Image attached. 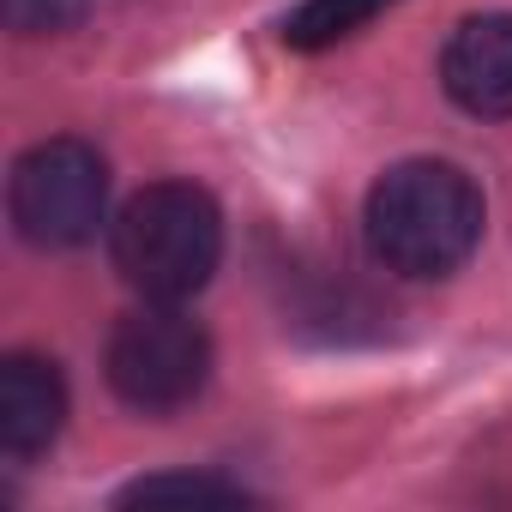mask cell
I'll return each instance as SVG.
<instances>
[{
  "instance_id": "52a82bcc",
  "label": "cell",
  "mask_w": 512,
  "mask_h": 512,
  "mask_svg": "<svg viewBox=\"0 0 512 512\" xmlns=\"http://www.w3.org/2000/svg\"><path fill=\"white\" fill-rule=\"evenodd\" d=\"M392 7V0H302V7L284 19V43L314 55V49H332L356 31H368L380 13Z\"/></svg>"
},
{
  "instance_id": "277c9868",
  "label": "cell",
  "mask_w": 512,
  "mask_h": 512,
  "mask_svg": "<svg viewBox=\"0 0 512 512\" xmlns=\"http://www.w3.org/2000/svg\"><path fill=\"white\" fill-rule=\"evenodd\" d=\"M109 386L133 410H181L211 380V338L175 302H151L109 332Z\"/></svg>"
},
{
  "instance_id": "5b68a950",
  "label": "cell",
  "mask_w": 512,
  "mask_h": 512,
  "mask_svg": "<svg viewBox=\"0 0 512 512\" xmlns=\"http://www.w3.org/2000/svg\"><path fill=\"white\" fill-rule=\"evenodd\" d=\"M440 85L464 115L506 121L512 115V13L464 19L440 55Z\"/></svg>"
},
{
  "instance_id": "ba28073f",
  "label": "cell",
  "mask_w": 512,
  "mask_h": 512,
  "mask_svg": "<svg viewBox=\"0 0 512 512\" xmlns=\"http://www.w3.org/2000/svg\"><path fill=\"white\" fill-rule=\"evenodd\" d=\"M121 506H163V500H217V506H247L253 494L229 476H205V470H175V476H139L115 494Z\"/></svg>"
},
{
  "instance_id": "8992f818",
  "label": "cell",
  "mask_w": 512,
  "mask_h": 512,
  "mask_svg": "<svg viewBox=\"0 0 512 512\" xmlns=\"http://www.w3.org/2000/svg\"><path fill=\"white\" fill-rule=\"evenodd\" d=\"M67 422V380L49 356L13 350L0 362V446L13 458H37L55 446Z\"/></svg>"
},
{
  "instance_id": "9c48e42d",
  "label": "cell",
  "mask_w": 512,
  "mask_h": 512,
  "mask_svg": "<svg viewBox=\"0 0 512 512\" xmlns=\"http://www.w3.org/2000/svg\"><path fill=\"white\" fill-rule=\"evenodd\" d=\"M85 7L91 0H0V13H7V25L19 37H55L67 25H79Z\"/></svg>"
},
{
  "instance_id": "6da1fadb",
  "label": "cell",
  "mask_w": 512,
  "mask_h": 512,
  "mask_svg": "<svg viewBox=\"0 0 512 512\" xmlns=\"http://www.w3.org/2000/svg\"><path fill=\"white\" fill-rule=\"evenodd\" d=\"M368 247L398 278H446L482 241V193L458 163H392L368 193Z\"/></svg>"
},
{
  "instance_id": "7a4b0ae2",
  "label": "cell",
  "mask_w": 512,
  "mask_h": 512,
  "mask_svg": "<svg viewBox=\"0 0 512 512\" xmlns=\"http://www.w3.org/2000/svg\"><path fill=\"white\" fill-rule=\"evenodd\" d=\"M109 241L121 278L145 302H187L223 260V211L193 181H151L121 205Z\"/></svg>"
},
{
  "instance_id": "3957f363",
  "label": "cell",
  "mask_w": 512,
  "mask_h": 512,
  "mask_svg": "<svg viewBox=\"0 0 512 512\" xmlns=\"http://www.w3.org/2000/svg\"><path fill=\"white\" fill-rule=\"evenodd\" d=\"M7 205L31 247H85L109 205V163L85 139H43L13 163Z\"/></svg>"
}]
</instances>
